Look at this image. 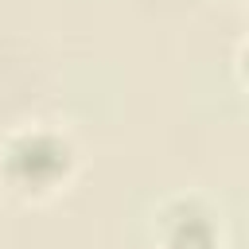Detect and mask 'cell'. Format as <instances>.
Wrapping results in <instances>:
<instances>
[{
    "instance_id": "cell-2",
    "label": "cell",
    "mask_w": 249,
    "mask_h": 249,
    "mask_svg": "<svg viewBox=\"0 0 249 249\" xmlns=\"http://www.w3.org/2000/svg\"><path fill=\"white\" fill-rule=\"evenodd\" d=\"M152 249H230L222 206L195 187L163 195L148 214Z\"/></svg>"
},
{
    "instance_id": "cell-3",
    "label": "cell",
    "mask_w": 249,
    "mask_h": 249,
    "mask_svg": "<svg viewBox=\"0 0 249 249\" xmlns=\"http://www.w3.org/2000/svg\"><path fill=\"white\" fill-rule=\"evenodd\" d=\"M230 70H233V82L237 89L249 97V31L233 43V54H230Z\"/></svg>"
},
{
    "instance_id": "cell-4",
    "label": "cell",
    "mask_w": 249,
    "mask_h": 249,
    "mask_svg": "<svg viewBox=\"0 0 249 249\" xmlns=\"http://www.w3.org/2000/svg\"><path fill=\"white\" fill-rule=\"evenodd\" d=\"M210 4H222V8H249V0H210Z\"/></svg>"
},
{
    "instance_id": "cell-1",
    "label": "cell",
    "mask_w": 249,
    "mask_h": 249,
    "mask_svg": "<svg viewBox=\"0 0 249 249\" xmlns=\"http://www.w3.org/2000/svg\"><path fill=\"white\" fill-rule=\"evenodd\" d=\"M86 171L82 144L62 121H16L0 132V195L39 210L66 198Z\"/></svg>"
}]
</instances>
